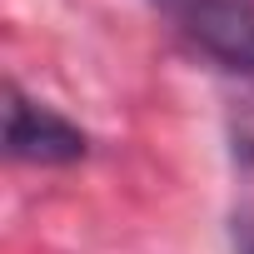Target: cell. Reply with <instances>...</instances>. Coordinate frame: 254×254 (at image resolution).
Listing matches in <instances>:
<instances>
[{"instance_id": "1", "label": "cell", "mask_w": 254, "mask_h": 254, "mask_svg": "<svg viewBox=\"0 0 254 254\" xmlns=\"http://www.w3.org/2000/svg\"><path fill=\"white\" fill-rule=\"evenodd\" d=\"M180 35L229 75H254V0H165Z\"/></svg>"}, {"instance_id": "2", "label": "cell", "mask_w": 254, "mask_h": 254, "mask_svg": "<svg viewBox=\"0 0 254 254\" xmlns=\"http://www.w3.org/2000/svg\"><path fill=\"white\" fill-rule=\"evenodd\" d=\"M85 150H90V140H85L80 125H70L60 110L10 90V105H5V155L10 160H20V165H75V160H85Z\"/></svg>"}, {"instance_id": "3", "label": "cell", "mask_w": 254, "mask_h": 254, "mask_svg": "<svg viewBox=\"0 0 254 254\" xmlns=\"http://www.w3.org/2000/svg\"><path fill=\"white\" fill-rule=\"evenodd\" d=\"M229 244H234V254H254V204L234 209V219H229Z\"/></svg>"}]
</instances>
